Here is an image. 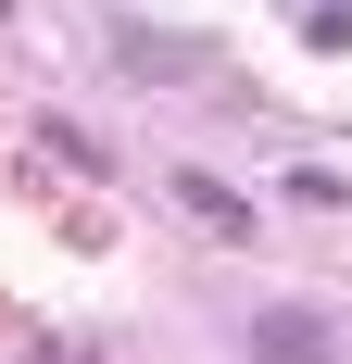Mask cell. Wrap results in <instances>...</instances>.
<instances>
[{
	"label": "cell",
	"instance_id": "cell-1",
	"mask_svg": "<svg viewBox=\"0 0 352 364\" xmlns=\"http://www.w3.org/2000/svg\"><path fill=\"white\" fill-rule=\"evenodd\" d=\"M252 364H340V339H327V314L277 301V314H252Z\"/></svg>",
	"mask_w": 352,
	"mask_h": 364
},
{
	"label": "cell",
	"instance_id": "cell-2",
	"mask_svg": "<svg viewBox=\"0 0 352 364\" xmlns=\"http://www.w3.org/2000/svg\"><path fill=\"white\" fill-rule=\"evenodd\" d=\"M113 63L126 75H176V88H202L214 50H189V38H151V26H113Z\"/></svg>",
	"mask_w": 352,
	"mask_h": 364
},
{
	"label": "cell",
	"instance_id": "cell-3",
	"mask_svg": "<svg viewBox=\"0 0 352 364\" xmlns=\"http://www.w3.org/2000/svg\"><path fill=\"white\" fill-rule=\"evenodd\" d=\"M176 201H189V214H202L214 239H252V201H239V188H214V176H176Z\"/></svg>",
	"mask_w": 352,
	"mask_h": 364
},
{
	"label": "cell",
	"instance_id": "cell-4",
	"mask_svg": "<svg viewBox=\"0 0 352 364\" xmlns=\"http://www.w3.org/2000/svg\"><path fill=\"white\" fill-rule=\"evenodd\" d=\"M13 364H101L88 339H38V352H13Z\"/></svg>",
	"mask_w": 352,
	"mask_h": 364
},
{
	"label": "cell",
	"instance_id": "cell-5",
	"mask_svg": "<svg viewBox=\"0 0 352 364\" xmlns=\"http://www.w3.org/2000/svg\"><path fill=\"white\" fill-rule=\"evenodd\" d=\"M0 13H13V0H0Z\"/></svg>",
	"mask_w": 352,
	"mask_h": 364
}]
</instances>
